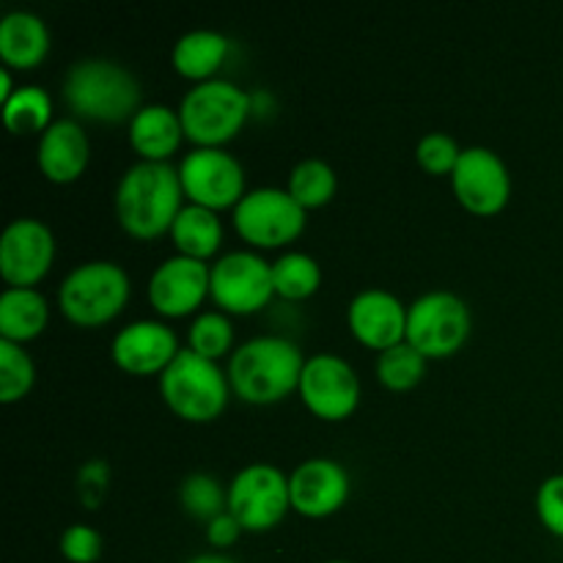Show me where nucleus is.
<instances>
[{"label": "nucleus", "instance_id": "f257e3e1", "mask_svg": "<svg viewBox=\"0 0 563 563\" xmlns=\"http://www.w3.org/2000/svg\"><path fill=\"white\" fill-rule=\"evenodd\" d=\"M181 196H185V187H181L176 165L141 159L130 165L119 179L115 212L130 234L148 240V236L170 231L176 214L185 207Z\"/></svg>", "mask_w": 563, "mask_h": 563}, {"label": "nucleus", "instance_id": "f03ea898", "mask_svg": "<svg viewBox=\"0 0 563 563\" xmlns=\"http://www.w3.org/2000/svg\"><path fill=\"white\" fill-rule=\"evenodd\" d=\"M306 355L286 335H253L242 341L229 357V383L236 394L253 405H273L295 388H300V374Z\"/></svg>", "mask_w": 563, "mask_h": 563}, {"label": "nucleus", "instance_id": "7ed1b4c3", "mask_svg": "<svg viewBox=\"0 0 563 563\" xmlns=\"http://www.w3.org/2000/svg\"><path fill=\"white\" fill-rule=\"evenodd\" d=\"M64 99L82 119L124 121L143 108L141 82L126 66L110 58H82L64 80Z\"/></svg>", "mask_w": 563, "mask_h": 563}, {"label": "nucleus", "instance_id": "20e7f679", "mask_svg": "<svg viewBox=\"0 0 563 563\" xmlns=\"http://www.w3.org/2000/svg\"><path fill=\"white\" fill-rule=\"evenodd\" d=\"M229 372L218 361L198 352L179 350V355L159 374V390L176 416L187 421H212L229 401Z\"/></svg>", "mask_w": 563, "mask_h": 563}, {"label": "nucleus", "instance_id": "39448f33", "mask_svg": "<svg viewBox=\"0 0 563 563\" xmlns=\"http://www.w3.org/2000/svg\"><path fill=\"white\" fill-rule=\"evenodd\" d=\"M251 93L236 82L212 77V80L196 82L181 97L179 119L185 135L198 146H223L225 141L240 132L245 119L251 115Z\"/></svg>", "mask_w": 563, "mask_h": 563}, {"label": "nucleus", "instance_id": "423d86ee", "mask_svg": "<svg viewBox=\"0 0 563 563\" xmlns=\"http://www.w3.org/2000/svg\"><path fill=\"white\" fill-rule=\"evenodd\" d=\"M130 275L119 262L93 258L66 273L58 286V308L75 324H104L124 308Z\"/></svg>", "mask_w": 563, "mask_h": 563}, {"label": "nucleus", "instance_id": "0eeeda50", "mask_svg": "<svg viewBox=\"0 0 563 563\" xmlns=\"http://www.w3.org/2000/svg\"><path fill=\"white\" fill-rule=\"evenodd\" d=\"M471 335V308L445 289L427 291L407 306V339L423 357L454 355Z\"/></svg>", "mask_w": 563, "mask_h": 563}, {"label": "nucleus", "instance_id": "6e6552de", "mask_svg": "<svg viewBox=\"0 0 563 563\" xmlns=\"http://www.w3.org/2000/svg\"><path fill=\"white\" fill-rule=\"evenodd\" d=\"M289 506V476L273 462H251L231 478L229 511L245 531H267L278 526Z\"/></svg>", "mask_w": 563, "mask_h": 563}, {"label": "nucleus", "instance_id": "1a4fd4ad", "mask_svg": "<svg viewBox=\"0 0 563 563\" xmlns=\"http://www.w3.org/2000/svg\"><path fill=\"white\" fill-rule=\"evenodd\" d=\"M234 225L253 245L278 247L300 234L306 225V207H300L284 187H256L234 207Z\"/></svg>", "mask_w": 563, "mask_h": 563}, {"label": "nucleus", "instance_id": "9d476101", "mask_svg": "<svg viewBox=\"0 0 563 563\" xmlns=\"http://www.w3.org/2000/svg\"><path fill=\"white\" fill-rule=\"evenodd\" d=\"M179 179L190 203L207 209L236 207L245 196V168L223 146H196L179 163Z\"/></svg>", "mask_w": 563, "mask_h": 563}, {"label": "nucleus", "instance_id": "9b49d317", "mask_svg": "<svg viewBox=\"0 0 563 563\" xmlns=\"http://www.w3.org/2000/svg\"><path fill=\"white\" fill-rule=\"evenodd\" d=\"M209 295L223 311L253 313L275 295L273 262L253 251H229L212 264Z\"/></svg>", "mask_w": 563, "mask_h": 563}, {"label": "nucleus", "instance_id": "f8f14e48", "mask_svg": "<svg viewBox=\"0 0 563 563\" xmlns=\"http://www.w3.org/2000/svg\"><path fill=\"white\" fill-rule=\"evenodd\" d=\"M300 396L311 412L328 421H341L361 401V379L350 361L333 352L306 357L300 374Z\"/></svg>", "mask_w": 563, "mask_h": 563}, {"label": "nucleus", "instance_id": "ddd939ff", "mask_svg": "<svg viewBox=\"0 0 563 563\" xmlns=\"http://www.w3.org/2000/svg\"><path fill=\"white\" fill-rule=\"evenodd\" d=\"M451 185L462 207L476 214L498 212L511 196L509 168L500 154L487 146L462 148L456 168L451 170Z\"/></svg>", "mask_w": 563, "mask_h": 563}, {"label": "nucleus", "instance_id": "4468645a", "mask_svg": "<svg viewBox=\"0 0 563 563\" xmlns=\"http://www.w3.org/2000/svg\"><path fill=\"white\" fill-rule=\"evenodd\" d=\"M55 256V236L38 218L11 220L0 236V275L11 286H33L47 275Z\"/></svg>", "mask_w": 563, "mask_h": 563}, {"label": "nucleus", "instance_id": "2eb2a0df", "mask_svg": "<svg viewBox=\"0 0 563 563\" xmlns=\"http://www.w3.org/2000/svg\"><path fill=\"white\" fill-rule=\"evenodd\" d=\"M209 275L212 267H207L203 258L176 253L154 267L148 278V300L165 317H185L209 295Z\"/></svg>", "mask_w": 563, "mask_h": 563}, {"label": "nucleus", "instance_id": "dca6fc26", "mask_svg": "<svg viewBox=\"0 0 563 563\" xmlns=\"http://www.w3.org/2000/svg\"><path fill=\"white\" fill-rule=\"evenodd\" d=\"M350 330L372 350H388L407 339V306L388 289H363L352 297Z\"/></svg>", "mask_w": 563, "mask_h": 563}, {"label": "nucleus", "instance_id": "f3484780", "mask_svg": "<svg viewBox=\"0 0 563 563\" xmlns=\"http://www.w3.org/2000/svg\"><path fill=\"white\" fill-rule=\"evenodd\" d=\"M291 506L306 517L333 515L350 495V473L339 460L311 456L289 476Z\"/></svg>", "mask_w": 563, "mask_h": 563}, {"label": "nucleus", "instance_id": "a211bd4d", "mask_svg": "<svg viewBox=\"0 0 563 563\" xmlns=\"http://www.w3.org/2000/svg\"><path fill=\"white\" fill-rule=\"evenodd\" d=\"M113 361L130 374L165 372L170 361L179 355V339L174 330L157 319H137L124 324L113 335Z\"/></svg>", "mask_w": 563, "mask_h": 563}, {"label": "nucleus", "instance_id": "6ab92c4d", "mask_svg": "<svg viewBox=\"0 0 563 563\" xmlns=\"http://www.w3.org/2000/svg\"><path fill=\"white\" fill-rule=\"evenodd\" d=\"M88 157H91V143H88L86 130L80 121L55 119L38 137L36 159L44 176L53 181H75L86 170Z\"/></svg>", "mask_w": 563, "mask_h": 563}, {"label": "nucleus", "instance_id": "aec40b11", "mask_svg": "<svg viewBox=\"0 0 563 563\" xmlns=\"http://www.w3.org/2000/svg\"><path fill=\"white\" fill-rule=\"evenodd\" d=\"M185 126H181L179 110L163 102L143 104L130 121V143L143 159L168 163L170 154L179 148Z\"/></svg>", "mask_w": 563, "mask_h": 563}, {"label": "nucleus", "instance_id": "412c9836", "mask_svg": "<svg viewBox=\"0 0 563 563\" xmlns=\"http://www.w3.org/2000/svg\"><path fill=\"white\" fill-rule=\"evenodd\" d=\"M49 49L47 22L33 11H9L0 20V58L14 69H33Z\"/></svg>", "mask_w": 563, "mask_h": 563}, {"label": "nucleus", "instance_id": "4be33fe9", "mask_svg": "<svg viewBox=\"0 0 563 563\" xmlns=\"http://www.w3.org/2000/svg\"><path fill=\"white\" fill-rule=\"evenodd\" d=\"M47 319V297L33 286H9L0 295V339L16 341V344L36 339Z\"/></svg>", "mask_w": 563, "mask_h": 563}, {"label": "nucleus", "instance_id": "5701e85b", "mask_svg": "<svg viewBox=\"0 0 563 563\" xmlns=\"http://www.w3.org/2000/svg\"><path fill=\"white\" fill-rule=\"evenodd\" d=\"M225 55H229V38L223 33L214 31V27H192L185 36L176 38L170 60H174L179 75L203 82L212 80Z\"/></svg>", "mask_w": 563, "mask_h": 563}, {"label": "nucleus", "instance_id": "b1692460", "mask_svg": "<svg viewBox=\"0 0 563 563\" xmlns=\"http://www.w3.org/2000/svg\"><path fill=\"white\" fill-rule=\"evenodd\" d=\"M170 236L185 256L207 258L223 242V223L214 209L201 207V203H185L170 225Z\"/></svg>", "mask_w": 563, "mask_h": 563}, {"label": "nucleus", "instance_id": "393cba45", "mask_svg": "<svg viewBox=\"0 0 563 563\" xmlns=\"http://www.w3.org/2000/svg\"><path fill=\"white\" fill-rule=\"evenodd\" d=\"M273 284L275 295L286 300H302L311 297L322 284V269L313 256L302 251H286L273 262Z\"/></svg>", "mask_w": 563, "mask_h": 563}, {"label": "nucleus", "instance_id": "a878e982", "mask_svg": "<svg viewBox=\"0 0 563 563\" xmlns=\"http://www.w3.org/2000/svg\"><path fill=\"white\" fill-rule=\"evenodd\" d=\"M335 170L322 157H306L291 168L289 187L286 190L297 198V203L306 209L322 207L335 196Z\"/></svg>", "mask_w": 563, "mask_h": 563}, {"label": "nucleus", "instance_id": "bb28decb", "mask_svg": "<svg viewBox=\"0 0 563 563\" xmlns=\"http://www.w3.org/2000/svg\"><path fill=\"white\" fill-rule=\"evenodd\" d=\"M53 99L42 86H20L3 102V119L11 132H44L53 121Z\"/></svg>", "mask_w": 563, "mask_h": 563}, {"label": "nucleus", "instance_id": "cd10ccee", "mask_svg": "<svg viewBox=\"0 0 563 563\" xmlns=\"http://www.w3.org/2000/svg\"><path fill=\"white\" fill-rule=\"evenodd\" d=\"M423 374H427V357L410 341L388 346L377 355V377L385 388L407 390L421 383Z\"/></svg>", "mask_w": 563, "mask_h": 563}, {"label": "nucleus", "instance_id": "c85d7f7f", "mask_svg": "<svg viewBox=\"0 0 563 563\" xmlns=\"http://www.w3.org/2000/svg\"><path fill=\"white\" fill-rule=\"evenodd\" d=\"M179 500L181 506H185L187 515L209 522L212 517H218L220 511L229 509V489L220 487V482L212 473L192 471L187 473L185 482H181Z\"/></svg>", "mask_w": 563, "mask_h": 563}, {"label": "nucleus", "instance_id": "c756f323", "mask_svg": "<svg viewBox=\"0 0 563 563\" xmlns=\"http://www.w3.org/2000/svg\"><path fill=\"white\" fill-rule=\"evenodd\" d=\"M36 379L31 355L22 350V344L9 339H0V401H16L31 390Z\"/></svg>", "mask_w": 563, "mask_h": 563}, {"label": "nucleus", "instance_id": "7c9ffc66", "mask_svg": "<svg viewBox=\"0 0 563 563\" xmlns=\"http://www.w3.org/2000/svg\"><path fill=\"white\" fill-rule=\"evenodd\" d=\"M190 350L203 357L218 361L220 355L231 350L234 341V324L223 311H201L190 324Z\"/></svg>", "mask_w": 563, "mask_h": 563}, {"label": "nucleus", "instance_id": "2f4dec72", "mask_svg": "<svg viewBox=\"0 0 563 563\" xmlns=\"http://www.w3.org/2000/svg\"><path fill=\"white\" fill-rule=\"evenodd\" d=\"M462 148L449 132H427V135L418 141L416 157L429 174H451L456 168V159H460Z\"/></svg>", "mask_w": 563, "mask_h": 563}, {"label": "nucleus", "instance_id": "473e14b6", "mask_svg": "<svg viewBox=\"0 0 563 563\" xmlns=\"http://www.w3.org/2000/svg\"><path fill=\"white\" fill-rule=\"evenodd\" d=\"M102 533L86 522H75L60 533V553L71 563H93L102 555Z\"/></svg>", "mask_w": 563, "mask_h": 563}, {"label": "nucleus", "instance_id": "72a5a7b5", "mask_svg": "<svg viewBox=\"0 0 563 563\" xmlns=\"http://www.w3.org/2000/svg\"><path fill=\"white\" fill-rule=\"evenodd\" d=\"M537 511L550 533L563 537V473L548 476L537 489Z\"/></svg>", "mask_w": 563, "mask_h": 563}, {"label": "nucleus", "instance_id": "f704fd0d", "mask_svg": "<svg viewBox=\"0 0 563 563\" xmlns=\"http://www.w3.org/2000/svg\"><path fill=\"white\" fill-rule=\"evenodd\" d=\"M108 476L110 471L102 460H88L86 465L80 467V489L88 506L99 504V498L104 495V487H108Z\"/></svg>", "mask_w": 563, "mask_h": 563}, {"label": "nucleus", "instance_id": "c9c22d12", "mask_svg": "<svg viewBox=\"0 0 563 563\" xmlns=\"http://www.w3.org/2000/svg\"><path fill=\"white\" fill-rule=\"evenodd\" d=\"M242 531H245V528H242V522L236 520L229 509L220 511L218 517H212V520L207 522V537L214 548H229V544H234L236 539H240Z\"/></svg>", "mask_w": 563, "mask_h": 563}, {"label": "nucleus", "instance_id": "e433bc0d", "mask_svg": "<svg viewBox=\"0 0 563 563\" xmlns=\"http://www.w3.org/2000/svg\"><path fill=\"white\" fill-rule=\"evenodd\" d=\"M185 563H240V561H234L225 553H198L192 555V559H187Z\"/></svg>", "mask_w": 563, "mask_h": 563}, {"label": "nucleus", "instance_id": "4c0bfd02", "mask_svg": "<svg viewBox=\"0 0 563 563\" xmlns=\"http://www.w3.org/2000/svg\"><path fill=\"white\" fill-rule=\"evenodd\" d=\"M16 88H14V82H11V69L9 66H0V99H9L11 93H14Z\"/></svg>", "mask_w": 563, "mask_h": 563}, {"label": "nucleus", "instance_id": "58836bf2", "mask_svg": "<svg viewBox=\"0 0 563 563\" xmlns=\"http://www.w3.org/2000/svg\"><path fill=\"white\" fill-rule=\"evenodd\" d=\"M322 563H352V561H344V559H330V561H322Z\"/></svg>", "mask_w": 563, "mask_h": 563}]
</instances>
